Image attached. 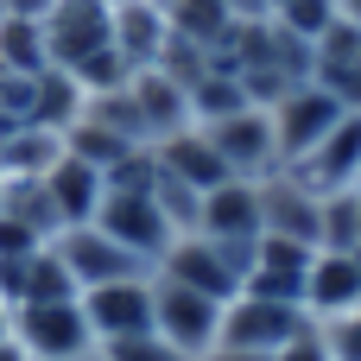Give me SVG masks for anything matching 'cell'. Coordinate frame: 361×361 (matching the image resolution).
Masks as SVG:
<instances>
[{"mask_svg": "<svg viewBox=\"0 0 361 361\" xmlns=\"http://www.w3.org/2000/svg\"><path fill=\"white\" fill-rule=\"evenodd\" d=\"M216 324H222V305L152 273V336L171 349L178 361H209L216 355Z\"/></svg>", "mask_w": 361, "mask_h": 361, "instance_id": "1", "label": "cell"}, {"mask_svg": "<svg viewBox=\"0 0 361 361\" xmlns=\"http://www.w3.org/2000/svg\"><path fill=\"white\" fill-rule=\"evenodd\" d=\"M95 228L114 235V241H121L133 260H146V267H159L165 247L178 241V228H171V216L159 209L152 184H108V197H102V209H95Z\"/></svg>", "mask_w": 361, "mask_h": 361, "instance_id": "2", "label": "cell"}, {"mask_svg": "<svg viewBox=\"0 0 361 361\" xmlns=\"http://www.w3.org/2000/svg\"><path fill=\"white\" fill-rule=\"evenodd\" d=\"M305 305H286V298H260V292H235L222 305V324H216V349H247V355H273L286 349L298 330H305Z\"/></svg>", "mask_w": 361, "mask_h": 361, "instance_id": "3", "label": "cell"}, {"mask_svg": "<svg viewBox=\"0 0 361 361\" xmlns=\"http://www.w3.org/2000/svg\"><path fill=\"white\" fill-rule=\"evenodd\" d=\"M13 343L32 361H82V355H95V330H89V317H82V298L19 305V311H13Z\"/></svg>", "mask_w": 361, "mask_h": 361, "instance_id": "4", "label": "cell"}, {"mask_svg": "<svg viewBox=\"0 0 361 361\" xmlns=\"http://www.w3.org/2000/svg\"><path fill=\"white\" fill-rule=\"evenodd\" d=\"M152 273H165V279H178V286H190V292H203V298H216V305H228L235 292H241V273H247V254H235V247H222V241H209V235H178L171 247H165V260L152 267Z\"/></svg>", "mask_w": 361, "mask_h": 361, "instance_id": "5", "label": "cell"}, {"mask_svg": "<svg viewBox=\"0 0 361 361\" xmlns=\"http://www.w3.org/2000/svg\"><path fill=\"white\" fill-rule=\"evenodd\" d=\"M349 108L336 102V89H324L317 76L311 82H298V89H286L273 108H267V121H273V140H279V165H298L336 121H343Z\"/></svg>", "mask_w": 361, "mask_h": 361, "instance_id": "6", "label": "cell"}, {"mask_svg": "<svg viewBox=\"0 0 361 361\" xmlns=\"http://www.w3.org/2000/svg\"><path fill=\"white\" fill-rule=\"evenodd\" d=\"M38 32H44L51 70H76L82 57L108 51V38H114V0H57L38 19Z\"/></svg>", "mask_w": 361, "mask_h": 361, "instance_id": "7", "label": "cell"}, {"mask_svg": "<svg viewBox=\"0 0 361 361\" xmlns=\"http://www.w3.org/2000/svg\"><path fill=\"white\" fill-rule=\"evenodd\" d=\"M82 317H89V330H95V349H102V343H121V336H146V330H152V273L89 286V292H82Z\"/></svg>", "mask_w": 361, "mask_h": 361, "instance_id": "8", "label": "cell"}, {"mask_svg": "<svg viewBox=\"0 0 361 361\" xmlns=\"http://www.w3.org/2000/svg\"><path fill=\"white\" fill-rule=\"evenodd\" d=\"M203 133H209V146L222 152L228 178H254V184H260L267 171H279V140H273V121H267V108L222 114V121H209Z\"/></svg>", "mask_w": 361, "mask_h": 361, "instance_id": "9", "label": "cell"}, {"mask_svg": "<svg viewBox=\"0 0 361 361\" xmlns=\"http://www.w3.org/2000/svg\"><path fill=\"white\" fill-rule=\"evenodd\" d=\"M197 235H209L235 254H254V241H260V184L254 178H222L216 190H203Z\"/></svg>", "mask_w": 361, "mask_h": 361, "instance_id": "10", "label": "cell"}, {"mask_svg": "<svg viewBox=\"0 0 361 361\" xmlns=\"http://www.w3.org/2000/svg\"><path fill=\"white\" fill-rule=\"evenodd\" d=\"M317 216H324V197L292 165H279V171L260 178V235H286V241L317 247Z\"/></svg>", "mask_w": 361, "mask_h": 361, "instance_id": "11", "label": "cell"}, {"mask_svg": "<svg viewBox=\"0 0 361 361\" xmlns=\"http://www.w3.org/2000/svg\"><path fill=\"white\" fill-rule=\"evenodd\" d=\"M57 260L70 267V279H76V292H89V286H108V279H133V273H152L146 260H133L114 235H102L95 222H76V228H63L57 241Z\"/></svg>", "mask_w": 361, "mask_h": 361, "instance_id": "12", "label": "cell"}, {"mask_svg": "<svg viewBox=\"0 0 361 361\" xmlns=\"http://www.w3.org/2000/svg\"><path fill=\"white\" fill-rule=\"evenodd\" d=\"M317 197H330V190H355V178H361V108H349L298 165H292Z\"/></svg>", "mask_w": 361, "mask_h": 361, "instance_id": "13", "label": "cell"}, {"mask_svg": "<svg viewBox=\"0 0 361 361\" xmlns=\"http://www.w3.org/2000/svg\"><path fill=\"white\" fill-rule=\"evenodd\" d=\"M298 305H305L311 324H324V317L361 305V260L349 254V247H317L311 267H305V292H298Z\"/></svg>", "mask_w": 361, "mask_h": 361, "instance_id": "14", "label": "cell"}, {"mask_svg": "<svg viewBox=\"0 0 361 361\" xmlns=\"http://www.w3.org/2000/svg\"><path fill=\"white\" fill-rule=\"evenodd\" d=\"M311 254H317V247H305V241H286V235H260V241H254V254H247L241 292H260V298H286V305H298Z\"/></svg>", "mask_w": 361, "mask_h": 361, "instance_id": "15", "label": "cell"}, {"mask_svg": "<svg viewBox=\"0 0 361 361\" xmlns=\"http://www.w3.org/2000/svg\"><path fill=\"white\" fill-rule=\"evenodd\" d=\"M127 102H133V121H140V140H146V146H159L165 133L190 127V95H184V82L165 76V70H133V76H127Z\"/></svg>", "mask_w": 361, "mask_h": 361, "instance_id": "16", "label": "cell"}, {"mask_svg": "<svg viewBox=\"0 0 361 361\" xmlns=\"http://www.w3.org/2000/svg\"><path fill=\"white\" fill-rule=\"evenodd\" d=\"M152 165L165 171V178H178L184 190H216L222 178H228V165H222V152L209 146V133L203 127H178V133H165L159 146H152Z\"/></svg>", "mask_w": 361, "mask_h": 361, "instance_id": "17", "label": "cell"}, {"mask_svg": "<svg viewBox=\"0 0 361 361\" xmlns=\"http://www.w3.org/2000/svg\"><path fill=\"white\" fill-rule=\"evenodd\" d=\"M165 38H171V19L159 0H114V51L127 70H152L165 57Z\"/></svg>", "mask_w": 361, "mask_h": 361, "instance_id": "18", "label": "cell"}, {"mask_svg": "<svg viewBox=\"0 0 361 361\" xmlns=\"http://www.w3.org/2000/svg\"><path fill=\"white\" fill-rule=\"evenodd\" d=\"M44 190H51L63 228H76V222H95V209H102V197H108V171L89 165V159H76V152H63V159L44 171Z\"/></svg>", "mask_w": 361, "mask_h": 361, "instance_id": "19", "label": "cell"}, {"mask_svg": "<svg viewBox=\"0 0 361 361\" xmlns=\"http://www.w3.org/2000/svg\"><path fill=\"white\" fill-rule=\"evenodd\" d=\"M165 19H171V38H184V44L209 51V57H216V51L228 44V32L241 25V19L228 13V0H171Z\"/></svg>", "mask_w": 361, "mask_h": 361, "instance_id": "20", "label": "cell"}, {"mask_svg": "<svg viewBox=\"0 0 361 361\" xmlns=\"http://www.w3.org/2000/svg\"><path fill=\"white\" fill-rule=\"evenodd\" d=\"M89 95L70 70H38V89H32V127H51V133H70L82 121Z\"/></svg>", "mask_w": 361, "mask_h": 361, "instance_id": "21", "label": "cell"}, {"mask_svg": "<svg viewBox=\"0 0 361 361\" xmlns=\"http://www.w3.org/2000/svg\"><path fill=\"white\" fill-rule=\"evenodd\" d=\"M184 95H190V127H209V121H222V114L254 108V102H247V89H241V76H235L228 63H209Z\"/></svg>", "mask_w": 361, "mask_h": 361, "instance_id": "22", "label": "cell"}, {"mask_svg": "<svg viewBox=\"0 0 361 361\" xmlns=\"http://www.w3.org/2000/svg\"><path fill=\"white\" fill-rule=\"evenodd\" d=\"M0 63H6V70H25V76L51 70L38 19H19V13H0Z\"/></svg>", "mask_w": 361, "mask_h": 361, "instance_id": "23", "label": "cell"}, {"mask_svg": "<svg viewBox=\"0 0 361 361\" xmlns=\"http://www.w3.org/2000/svg\"><path fill=\"white\" fill-rule=\"evenodd\" d=\"M273 25H286L292 38L317 44V38L336 25V0H292V6H279V13H273Z\"/></svg>", "mask_w": 361, "mask_h": 361, "instance_id": "24", "label": "cell"}, {"mask_svg": "<svg viewBox=\"0 0 361 361\" xmlns=\"http://www.w3.org/2000/svg\"><path fill=\"white\" fill-rule=\"evenodd\" d=\"M32 89H38V76H25V70H6V63H0V133L32 127Z\"/></svg>", "mask_w": 361, "mask_h": 361, "instance_id": "25", "label": "cell"}, {"mask_svg": "<svg viewBox=\"0 0 361 361\" xmlns=\"http://www.w3.org/2000/svg\"><path fill=\"white\" fill-rule=\"evenodd\" d=\"M317 330H324V343H330V361H361V305L324 317Z\"/></svg>", "mask_w": 361, "mask_h": 361, "instance_id": "26", "label": "cell"}, {"mask_svg": "<svg viewBox=\"0 0 361 361\" xmlns=\"http://www.w3.org/2000/svg\"><path fill=\"white\" fill-rule=\"evenodd\" d=\"M95 355H102V361H178L171 349H165V343H159V336H152V330H146V336H121V343H102Z\"/></svg>", "mask_w": 361, "mask_h": 361, "instance_id": "27", "label": "cell"}, {"mask_svg": "<svg viewBox=\"0 0 361 361\" xmlns=\"http://www.w3.org/2000/svg\"><path fill=\"white\" fill-rule=\"evenodd\" d=\"M273 361H330V343H324V330H317V324H305L286 349H273Z\"/></svg>", "mask_w": 361, "mask_h": 361, "instance_id": "28", "label": "cell"}, {"mask_svg": "<svg viewBox=\"0 0 361 361\" xmlns=\"http://www.w3.org/2000/svg\"><path fill=\"white\" fill-rule=\"evenodd\" d=\"M0 6H6V13H19V19H44L57 0H0Z\"/></svg>", "mask_w": 361, "mask_h": 361, "instance_id": "29", "label": "cell"}, {"mask_svg": "<svg viewBox=\"0 0 361 361\" xmlns=\"http://www.w3.org/2000/svg\"><path fill=\"white\" fill-rule=\"evenodd\" d=\"M209 361H273V355H247V349H216Z\"/></svg>", "mask_w": 361, "mask_h": 361, "instance_id": "30", "label": "cell"}, {"mask_svg": "<svg viewBox=\"0 0 361 361\" xmlns=\"http://www.w3.org/2000/svg\"><path fill=\"white\" fill-rule=\"evenodd\" d=\"M336 19H349V25H361V0H336Z\"/></svg>", "mask_w": 361, "mask_h": 361, "instance_id": "31", "label": "cell"}, {"mask_svg": "<svg viewBox=\"0 0 361 361\" xmlns=\"http://www.w3.org/2000/svg\"><path fill=\"white\" fill-rule=\"evenodd\" d=\"M0 361H32V355H25V349H19V343L6 336V343H0Z\"/></svg>", "mask_w": 361, "mask_h": 361, "instance_id": "32", "label": "cell"}, {"mask_svg": "<svg viewBox=\"0 0 361 361\" xmlns=\"http://www.w3.org/2000/svg\"><path fill=\"white\" fill-rule=\"evenodd\" d=\"M6 336H13V305L0 298V343H6Z\"/></svg>", "mask_w": 361, "mask_h": 361, "instance_id": "33", "label": "cell"}, {"mask_svg": "<svg viewBox=\"0 0 361 361\" xmlns=\"http://www.w3.org/2000/svg\"><path fill=\"white\" fill-rule=\"evenodd\" d=\"M279 6H292V0H267V13H279Z\"/></svg>", "mask_w": 361, "mask_h": 361, "instance_id": "34", "label": "cell"}, {"mask_svg": "<svg viewBox=\"0 0 361 361\" xmlns=\"http://www.w3.org/2000/svg\"><path fill=\"white\" fill-rule=\"evenodd\" d=\"M0 197H6V178H0Z\"/></svg>", "mask_w": 361, "mask_h": 361, "instance_id": "35", "label": "cell"}, {"mask_svg": "<svg viewBox=\"0 0 361 361\" xmlns=\"http://www.w3.org/2000/svg\"><path fill=\"white\" fill-rule=\"evenodd\" d=\"M82 361H102V355H82Z\"/></svg>", "mask_w": 361, "mask_h": 361, "instance_id": "36", "label": "cell"}, {"mask_svg": "<svg viewBox=\"0 0 361 361\" xmlns=\"http://www.w3.org/2000/svg\"><path fill=\"white\" fill-rule=\"evenodd\" d=\"M159 6H171V0H159Z\"/></svg>", "mask_w": 361, "mask_h": 361, "instance_id": "37", "label": "cell"}, {"mask_svg": "<svg viewBox=\"0 0 361 361\" xmlns=\"http://www.w3.org/2000/svg\"><path fill=\"white\" fill-rule=\"evenodd\" d=\"M355 190H361V178H355Z\"/></svg>", "mask_w": 361, "mask_h": 361, "instance_id": "38", "label": "cell"}]
</instances>
